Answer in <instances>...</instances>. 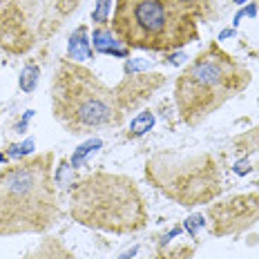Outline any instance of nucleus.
Wrapping results in <instances>:
<instances>
[{"mask_svg":"<svg viewBox=\"0 0 259 259\" xmlns=\"http://www.w3.org/2000/svg\"><path fill=\"white\" fill-rule=\"evenodd\" d=\"M67 54H69V61H74V63L88 61V58L92 56L90 40L85 38V27H78V29L72 34V38H69V47H67Z\"/></svg>","mask_w":259,"mask_h":259,"instance_id":"1a4fd4ad","label":"nucleus"},{"mask_svg":"<svg viewBox=\"0 0 259 259\" xmlns=\"http://www.w3.org/2000/svg\"><path fill=\"white\" fill-rule=\"evenodd\" d=\"M152 125H154V116L150 114V112H143V114H139L132 121V134H134V137H139V134L148 132Z\"/></svg>","mask_w":259,"mask_h":259,"instance_id":"2eb2a0df","label":"nucleus"},{"mask_svg":"<svg viewBox=\"0 0 259 259\" xmlns=\"http://www.w3.org/2000/svg\"><path fill=\"white\" fill-rule=\"evenodd\" d=\"M145 177L156 190L181 206L208 203L221 194V172L210 154H156L145 165Z\"/></svg>","mask_w":259,"mask_h":259,"instance_id":"423d86ee","label":"nucleus"},{"mask_svg":"<svg viewBox=\"0 0 259 259\" xmlns=\"http://www.w3.org/2000/svg\"><path fill=\"white\" fill-rule=\"evenodd\" d=\"M163 83H165V76H161V74H127L116 85L114 94L121 110L125 112V110H134L143 101H148Z\"/></svg>","mask_w":259,"mask_h":259,"instance_id":"6e6552de","label":"nucleus"},{"mask_svg":"<svg viewBox=\"0 0 259 259\" xmlns=\"http://www.w3.org/2000/svg\"><path fill=\"white\" fill-rule=\"evenodd\" d=\"M101 145H103V143H101V139H92V141L83 143L76 152H74V156H72V168H80V165L85 163V156H88L90 152H96Z\"/></svg>","mask_w":259,"mask_h":259,"instance_id":"ddd939ff","label":"nucleus"},{"mask_svg":"<svg viewBox=\"0 0 259 259\" xmlns=\"http://www.w3.org/2000/svg\"><path fill=\"white\" fill-rule=\"evenodd\" d=\"M27 259H72V257H69V252H65L61 246L45 244L42 248H38L36 252H31Z\"/></svg>","mask_w":259,"mask_h":259,"instance_id":"9b49d317","label":"nucleus"},{"mask_svg":"<svg viewBox=\"0 0 259 259\" xmlns=\"http://www.w3.org/2000/svg\"><path fill=\"white\" fill-rule=\"evenodd\" d=\"M3 161H5V156H3V154H0V163H3Z\"/></svg>","mask_w":259,"mask_h":259,"instance_id":"aec40b11","label":"nucleus"},{"mask_svg":"<svg viewBox=\"0 0 259 259\" xmlns=\"http://www.w3.org/2000/svg\"><path fill=\"white\" fill-rule=\"evenodd\" d=\"M69 214L85 228L105 233H139L148 224V210L130 177L96 172L74 183Z\"/></svg>","mask_w":259,"mask_h":259,"instance_id":"7ed1b4c3","label":"nucleus"},{"mask_svg":"<svg viewBox=\"0 0 259 259\" xmlns=\"http://www.w3.org/2000/svg\"><path fill=\"white\" fill-rule=\"evenodd\" d=\"M38 76H40V69L36 67L34 63H29L23 69V74H20V90H23V92H34Z\"/></svg>","mask_w":259,"mask_h":259,"instance_id":"4468645a","label":"nucleus"},{"mask_svg":"<svg viewBox=\"0 0 259 259\" xmlns=\"http://www.w3.org/2000/svg\"><path fill=\"white\" fill-rule=\"evenodd\" d=\"M54 154L42 152L0 170V237L40 235L58 219Z\"/></svg>","mask_w":259,"mask_h":259,"instance_id":"f257e3e1","label":"nucleus"},{"mask_svg":"<svg viewBox=\"0 0 259 259\" xmlns=\"http://www.w3.org/2000/svg\"><path fill=\"white\" fill-rule=\"evenodd\" d=\"M112 29L127 50L175 52L197 38V18L177 0H116Z\"/></svg>","mask_w":259,"mask_h":259,"instance_id":"39448f33","label":"nucleus"},{"mask_svg":"<svg viewBox=\"0 0 259 259\" xmlns=\"http://www.w3.org/2000/svg\"><path fill=\"white\" fill-rule=\"evenodd\" d=\"M110 3L112 0H99V5H96V9H94V23H101L103 25L105 20H107V12H110Z\"/></svg>","mask_w":259,"mask_h":259,"instance_id":"dca6fc26","label":"nucleus"},{"mask_svg":"<svg viewBox=\"0 0 259 259\" xmlns=\"http://www.w3.org/2000/svg\"><path fill=\"white\" fill-rule=\"evenodd\" d=\"M177 3L181 5L183 9H188L194 18H206L210 14V7H212V0H177Z\"/></svg>","mask_w":259,"mask_h":259,"instance_id":"f8f14e48","label":"nucleus"},{"mask_svg":"<svg viewBox=\"0 0 259 259\" xmlns=\"http://www.w3.org/2000/svg\"><path fill=\"white\" fill-rule=\"evenodd\" d=\"M121 40H114L112 29H96L94 31V47L103 54H116V56H127L125 47L118 45Z\"/></svg>","mask_w":259,"mask_h":259,"instance_id":"9d476101","label":"nucleus"},{"mask_svg":"<svg viewBox=\"0 0 259 259\" xmlns=\"http://www.w3.org/2000/svg\"><path fill=\"white\" fill-rule=\"evenodd\" d=\"M137 250H139V248H137V246H134V248H132V250H130V252H125V255H123L121 259H132L134 255H137Z\"/></svg>","mask_w":259,"mask_h":259,"instance_id":"6ab92c4d","label":"nucleus"},{"mask_svg":"<svg viewBox=\"0 0 259 259\" xmlns=\"http://www.w3.org/2000/svg\"><path fill=\"white\" fill-rule=\"evenodd\" d=\"M203 224H206V219H203L201 214H194V217H190L186 221V230L194 237V235H197V228H199V226H203Z\"/></svg>","mask_w":259,"mask_h":259,"instance_id":"f3484780","label":"nucleus"},{"mask_svg":"<svg viewBox=\"0 0 259 259\" xmlns=\"http://www.w3.org/2000/svg\"><path fill=\"white\" fill-rule=\"evenodd\" d=\"M212 233L219 237L239 235L259 221V194H239L210 206Z\"/></svg>","mask_w":259,"mask_h":259,"instance_id":"0eeeda50","label":"nucleus"},{"mask_svg":"<svg viewBox=\"0 0 259 259\" xmlns=\"http://www.w3.org/2000/svg\"><path fill=\"white\" fill-rule=\"evenodd\" d=\"M52 110L54 118L69 134H88L123 121L114 90L74 61H63L54 72Z\"/></svg>","mask_w":259,"mask_h":259,"instance_id":"20e7f679","label":"nucleus"},{"mask_svg":"<svg viewBox=\"0 0 259 259\" xmlns=\"http://www.w3.org/2000/svg\"><path fill=\"white\" fill-rule=\"evenodd\" d=\"M248 83L250 72L212 42L177 78L175 101L179 116L188 125H199L233 96L241 94Z\"/></svg>","mask_w":259,"mask_h":259,"instance_id":"f03ea898","label":"nucleus"},{"mask_svg":"<svg viewBox=\"0 0 259 259\" xmlns=\"http://www.w3.org/2000/svg\"><path fill=\"white\" fill-rule=\"evenodd\" d=\"M29 150H31V141H27L25 145H12V150H9V154H12V156H20V154L29 152Z\"/></svg>","mask_w":259,"mask_h":259,"instance_id":"a211bd4d","label":"nucleus"}]
</instances>
